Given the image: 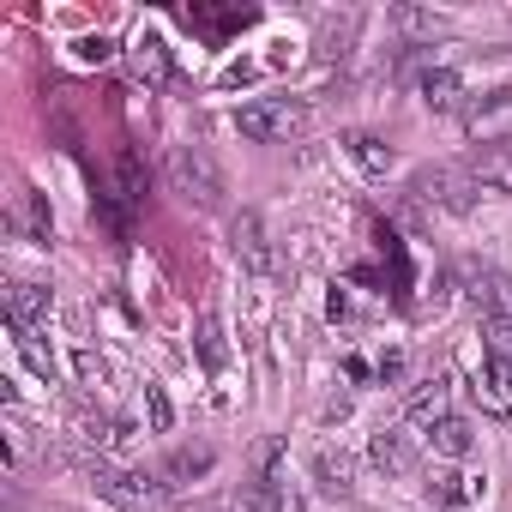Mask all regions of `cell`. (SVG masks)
Masks as SVG:
<instances>
[{"label": "cell", "instance_id": "6da1fadb", "mask_svg": "<svg viewBox=\"0 0 512 512\" xmlns=\"http://www.w3.org/2000/svg\"><path fill=\"white\" fill-rule=\"evenodd\" d=\"M235 127L253 145H290V139L308 133V103H296V97H260V103L235 109Z\"/></svg>", "mask_w": 512, "mask_h": 512}, {"label": "cell", "instance_id": "7a4b0ae2", "mask_svg": "<svg viewBox=\"0 0 512 512\" xmlns=\"http://www.w3.org/2000/svg\"><path fill=\"white\" fill-rule=\"evenodd\" d=\"M169 187L187 205H199V211H217L223 205V169H217V157L205 145H175L169 151Z\"/></svg>", "mask_w": 512, "mask_h": 512}, {"label": "cell", "instance_id": "3957f363", "mask_svg": "<svg viewBox=\"0 0 512 512\" xmlns=\"http://www.w3.org/2000/svg\"><path fill=\"white\" fill-rule=\"evenodd\" d=\"M97 494L115 500L121 512H163L175 500V488L157 470H97Z\"/></svg>", "mask_w": 512, "mask_h": 512}, {"label": "cell", "instance_id": "277c9868", "mask_svg": "<svg viewBox=\"0 0 512 512\" xmlns=\"http://www.w3.org/2000/svg\"><path fill=\"white\" fill-rule=\"evenodd\" d=\"M464 133L476 145H512V91H488L464 109Z\"/></svg>", "mask_w": 512, "mask_h": 512}, {"label": "cell", "instance_id": "5b68a950", "mask_svg": "<svg viewBox=\"0 0 512 512\" xmlns=\"http://www.w3.org/2000/svg\"><path fill=\"white\" fill-rule=\"evenodd\" d=\"M229 241H235V260H241L247 272H260V278H272V272H278V247H272V235H266L260 211H241V217L229 223Z\"/></svg>", "mask_w": 512, "mask_h": 512}, {"label": "cell", "instance_id": "8992f818", "mask_svg": "<svg viewBox=\"0 0 512 512\" xmlns=\"http://www.w3.org/2000/svg\"><path fill=\"white\" fill-rule=\"evenodd\" d=\"M410 193L422 199V205H440V211H470V175L464 169H422L416 181H410Z\"/></svg>", "mask_w": 512, "mask_h": 512}, {"label": "cell", "instance_id": "52a82bcc", "mask_svg": "<svg viewBox=\"0 0 512 512\" xmlns=\"http://www.w3.org/2000/svg\"><path fill=\"white\" fill-rule=\"evenodd\" d=\"M470 398L482 416H512V362L482 356V368L470 374Z\"/></svg>", "mask_w": 512, "mask_h": 512}, {"label": "cell", "instance_id": "ba28073f", "mask_svg": "<svg viewBox=\"0 0 512 512\" xmlns=\"http://www.w3.org/2000/svg\"><path fill=\"white\" fill-rule=\"evenodd\" d=\"M470 302H476V320H512V278L494 266L470 272Z\"/></svg>", "mask_w": 512, "mask_h": 512}, {"label": "cell", "instance_id": "9c48e42d", "mask_svg": "<svg viewBox=\"0 0 512 512\" xmlns=\"http://www.w3.org/2000/svg\"><path fill=\"white\" fill-rule=\"evenodd\" d=\"M464 175H470L476 193H512V145H482L464 163Z\"/></svg>", "mask_w": 512, "mask_h": 512}, {"label": "cell", "instance_id": "30bf717a", "mask_svg": "<svg viewBox=\"0 0 512 512\" xmlns=\"http://www.w3.org/2000/svg\"><path fill=\"white\" fill-rule=\"evenodd\" d=\"M49 284H31V278H19V284H7V326H25V332H37L43 320H49Z\"/></svg>", "mask_w": 512, "mask_h": 512}, {"label": "cell", "instance_id": "8fae6325", "mask_svg": "<svg viewBox=\"0 0 512 512\" xmlns=\"http://www.w3.org/2000/svg\"><path fill=\"white\" fill-rule=\"evenodd\" d=\"M446 404H452V380L434 374V380H422V386L410 392V422H416V428H440V422L452 416Z\"/></svg>", "mask_w": 512, "mask_h": 512}, {"label": "cell", "instance_id": "7c38bea8", "mask_svg": "<svg viewBox=\"0 0 512 512\" xmlns=\"http://www.w3.org/2000/svg\"><path fill=\"white\" fill-rule=\"evenodd\" d=\"M368 458H374L386 476H410V470H416V446H410V434H398V428H380V434L368 440Z\"/></svg>", "mask_w": 512, "mask_h": 512}, {"label": "cell", "instance_id": "4fadbf2b", "mask_svg": "<svg viewBox=\"0 0 512 512\" xmlns=\"http://www.w3.org/2000/svg\"><path fill=\"white\" fill-rule=\"evenodd\" d=\"M482 488H488V476H470V470H434L428 500H434V506H470V500H482Z\"/></svg>", "mask_w": 512, "mask_h": 512}, {"label": "cell", "instance_id": "5bb4252c", "mask_svg": "<svg viewBox=\"0 0 512 512\" xmlns=\"http://www.w3.org/2000/svg\"><path fill=\"white\" fill-rule=\"evenodd\" d=\"M458 91H464V79H458L452 67H428V73L416 79V97H422V109H434V115L458 109Z\"/></svg>", "mask_w": 512, "mask_h": 512}, {"label": "cell", "instance_id": "9a60e30c", "mask_svg": "<svg viewBox=\"0 0 512 512\" xmlns=\"http://www.w3.org/2000/svg\"><path fill=\"white\" fill-rule=\"evenodd\" d=\"M241 512H308V506H302V494L278 476V482H253V488L241 494Z\"/></svg>", "mask_w": 512, "mask_h": 512}, {"label": "cell", "instance_id": "2e32d148", "mask_svg": "<svg viewBox=\"0 0 512 512\" xmlns=\"http://www.w3.org/2000/svg\"><path fill=\"white\" fill-rule=\"evenodd\" d=\"M211 464H217V452H211V446H181V452H169V464H163L157 476H163L169 488H181V482H193V476H205Z\"/></svg>", "mask_w": 512, "mask_h": 512}, {"label": "cell", "instance_id": "e0dca14e", "mask_svg": "<svg viewBox=\"0 0 512 512\" xmlns=\"http://www.w3.org/2000/svg\"><path fill=\"white\" fill-rule=\"evenodd\" d=\"M314 476H320V488H326V494H350V488H356V458L326 446V452L314 458Z\"/></svg>", "mask_w": 512, "mask_h": 512}, {"label": "cell", "instance_id": "ac0fdd59", "mask_svg": "<svg viewBox=\"0 0 512 512\" xmlns=\"http://www.w3.org/2000/svg\"><path fill=\"white\" fill-rule=\"evenodd\" d=\"M127 55H133V73H139L145 85H169V49H163L157 37H139Z\"/></svg>", "mask_w": 512, "mask_h": 512}, {"label": "cell", "instance_id": "d6986e66", "mask_svg": "<svg viewBox=\"0 0 512 512\" xmlns=\"http://www.w3.org/2000/svg\"><path fill=\"white\" fill-rule=\"evenodd\" d=\"M344 145H350V157H356L368 175H392V163H398V157H392V145H386L380 133H350Z\"/></svg>", "mask_w": 512, "mask_h": 512}, {"label": "cell", "instance_id": "ffe728a7", "mask_svg": "<svg viewBox=\"0 0 512 512\" xmlns=\"http://www.w3.org/2000/svg\"><path fill=\"white\" fill-rule=\"evenodd\" d=\"M428 446H434L440 458H464V452L476 446V434H470V422H458V416H446L440 428H428Z\"/></svg>", "mask_w": 512, "mask_h": 512}, {"label": "cell", "instance_id": "44dd1931", "mask_svg": "<svg viewBox=\"0 0 512 512\" xmlns=\"http://www.w3.org/2000/svg\"><path fill=\"white\" fill-rule=\"evenodd\" d=\"M392 25H398L404 37H416V43H434V37L446 31V19H440V13H422V7H392Z\"/></svg>", "mask_w": 512, "mask_h": 512}, {"label": "cell", "instance_id": "7402d4cb", "mask_svg": "<svg viewBox=\"0 0 512 512\" xmlns=\"http://www.w3.org/2000/svg\"><path fill=\"white\" fill-rule=\"evenodd\" d=\"M13 344H19V356L31 362V374L37 380H55V350L37 338V332H25V326H13Z\"/></svg>", "mask_w": 512, "mask_h": 512}, {"label": "cell", "instance_id": "603a6c76", "mask_svg": "<svg viewBox=\"0 0 512 512\" xmlns=\"http://www.w3.org/2000/svg\"><path fill=\"white\" fill-rule=\"evenodd\" d=\"M199 356H205V368H211V374L223 368V332H217V320H211V314L199 320Z\"/></svg>", "mask_w": 512, "mask_h": 512}, {"label": "cell", "instance_id": "cb8c5ba5", "mask_svg": "<svg viewBox=\"0 0 512 512\" xmlns=\"http://www.w3.org/2000/svg\"><path fill=\"white\" fill-rule=\"evenodd\" d=\"M482 344H488V356L512 362V320H482Z\"/></svg>", "mask_w": 512, "mask_h": 512}, {"label": "cell", "instance_id": "d4e9b609", "mask_svg": "<svg viewBox=\"0 0 512 512\" xmlns=\"http://www.w3.org/2000/svg\"><path fill=\"white\" fill-rule=\"evenodd\" d=\"M145 416H151V428H157V434H169V422H175V410H169L163 386H151V380H145Z\"/></svg>", "mask_w": 512, "mask_h": 512}, {"label": "cell", "instance_id": "484cf974", "mask_svg": "<svg viewBox=\"0 0 512 512\" xmlns=\"http://www.w3.org/2000/svg\"><path fill=\"white\" fill-rule=\"evenodd\" d=\"M121 199H127V205L145 199V187H139V157H133V151H121Z\"/></svg>", "mask_w": 512, "mask_h": 512}, {"label": "cell", "instance_id": "4316f807", "mask_svg": "<svg viewBox=\"0 0 512 512\" xmlns=\"http://www.w3.org/2000/svg\"><path fill=\"white\" fill-rule=\"evenodd\" d=\"M73 374H79V386H103V362L91 350H73Z\"/></svg>", "mask_w": 512, "mask_h": 512}, {"label": "cell", "instance_id": "83f0119b", "mask_svg": "<svg viewBox=\"0 0 512 512\" xmlns=\"http://www.w3.org/2000/svg\"><path fill=\"white\" fill-rule=\"evenodd\" d=\"M79 55H85V61H103V55H109V43H103V37H85V43H79Z\"/></svg>", "mask_w": 512, "mask_h": 512}]
</instances>
